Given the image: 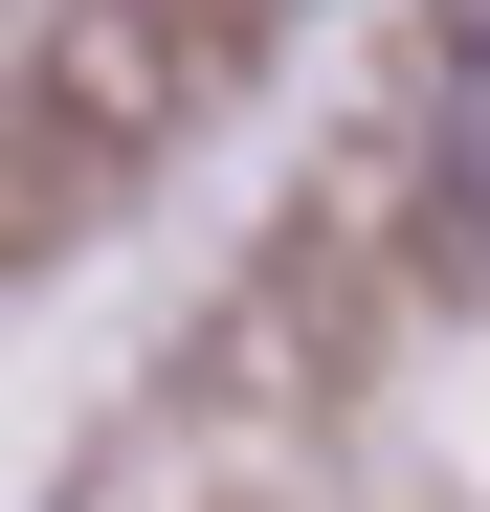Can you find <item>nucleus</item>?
Wrapping results in <instances>:
<instances>
[{"mask_svg": "<svg viewBox=\"0 0 490 512\" xmlns=\"http://www.w3.org/2000/svg\"><path fill=\"white\" fill-rule=\"evenodd\" d=\"M424 179H446V223L490 245V23L446 45V90H424Z\"/></svg>", "mask_w": 490, "mask_h": 512, "instance_id": "obj_1", "label": "nucleus"}]
</instances>
